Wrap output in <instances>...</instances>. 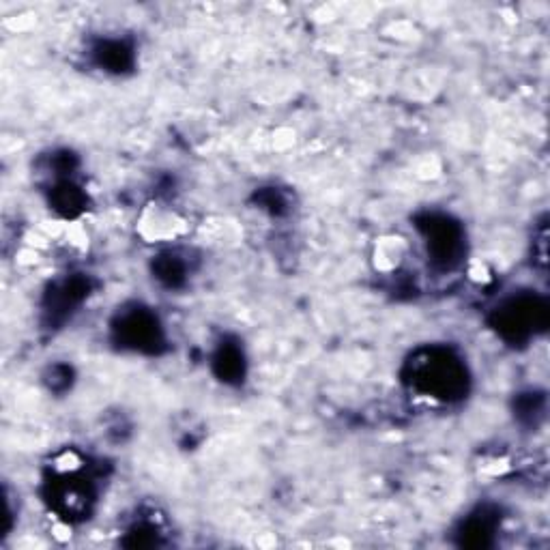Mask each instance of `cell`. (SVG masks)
<instances>
[{
    "label": "cell",
    "mask_w": 550,
    "mask_h": 550,
    "mask_svg": "<svg viewBox=\"0 0 550 550\" xmlns=\"http://www.w3.org/2000/svg\"><path fill=\"white\" fill-rule=\"evenodd\" d=\"M404 381L413 392L439 402L467 396L471 376L467 364L447 346H424L404 364Z\"/></svg>",
    "instance_id": "1"
},
{
    "label": "cell",
    "mask_w": 550,
    "mask_h": 550,
    "mask_svg": "<svg viewBox=\"0 0 550 550\" xmlns=\"http://www.w3.org/2000/svg\"><path fill=\"white\" fill-rule=\"evenodd\" d=\"M46 501L50 510L69 523L89 518L97 501V482L82 456L67 452L50 467L46 477Z\"/></svg>",
    "instance_id": "2"
},
{
    "label": "cell",
    "mask_w": 550,
    "mask_h": 550,
    "mask_svg": "<svg viewBox=\"0 0 550 550\" xmlns=\"http://www.w3.org/2000/svg\"><path fill=\"white\" fill-rule=\"evenodd\" d=\"M110 331L114 344L129 353L159 355L166 346V331L159 316L151 308L140 306V303L119 310Z\"/></svg>",
    "instance_id": "3"
},
{
    "label": "cell",
    "mask_w": 550,
    "mask_h": 550,
    "mask_svg": "<svg viewBox=\"0 0 550 550\" xmlns=\"http://www.w3.org/2000/svg\"><path fill=\"white\" fill-rule=\"evenodd\" d=\"M497 334L510 344H523L548 325L546 301L531 293H520L492 310L490 318Z\"/></svg>",
    "instance_id": "4"
},
{
    "label": "cell",
    "mask_w": 550,
    "mask_h": 550,
    "mask_svg": "<svg viewBox=\"0 0 550 550\" xmlns=\"http://www.w3.org/2000/svg\"><path fill=\"white\" fill-rule=\"evenodd\" d=\"M415 226L424 239L428 258L434 267L450 271L460 265L462 254H465V228L458 220L447 213L432 211L419 217Z\"/></svg>",
    "instance_id": "5"
},
{
    "label": "cell",
    "mask_w": 550,
    "mask_h": 550,
    "mask_svg": "<svg viewBox=\"0 0 550 550\" xmlns=\"http://www.w3.org/2000/svg\"><path fill=\"white\" fill-rule=\"evenodd\" d=\"M89 295L91 282L84 275H67V278L54 282L43 299V312L50 318V325L65 323L71 314L78 312Z\"/></svg>",
    "instance_id": "6"
},
{
    "label": "cell",
    "mask_w": 550,
    "mask_h": 550,
    "mask_svg": "<svg viewBox=\"0 0 550 550\" xmlns=\"http://www.w3.org/2000/svg\"><path fill=\"white\" fill-rule=\"evenodd\" d=\"M211 366L217 379L226 385H241L248 374V359H245L243 346L228 338L217 344Z\"/></svg>",
    "instance_id": "7"
},
{
    "label": "cell",
    "mask_w": 550,
    "mask_h": 550,
    "mask_svg": "<svg viewBox=\"0 0 550 550\" xmlns=\"http://www.w3.org/2000/svg\"><path fill=\"white\" fill-rule=\"evenodd\" d=\"M93 56L97 67L117 76L125 74L136 63L134 46L125 39H101L93 50Z\"/></svg>",
    "instance_id": "8"
},
{
    "label": "cell",
    "mask_w": 550,
    "mask_h": 550,
    "mask_svg": "<svg viewBox=\"0 0 550 550\" xmlns=\"http://www.w3.org/2000/svg\"><path fill=\"white\" fill-rule=\"evenodd\" d=\"M497 527L499 523L495 514L488 512L486 508L477 510L462 520V525L458 529L460 544L469 548H488L495 544Z\"/></svg>",
    "instance_id": "9"
},
{
    "label": "cell",
    "mask_w": 550,
    "mask_h": 550,
    "mask_svg": "<svg viewBox=\"0 0 550 550\" xmlns=\"http://www.w3.org/2000/svg\"><path fill=\"white\" fill-rule=\"evenodd\" d=\"M86 202H89V196L84 194V190L74 179H54L50 190V207H54L56 213H61L63 217H78L80 213H84Z\"/></svg>",
    "instance_id": "10"
},
{
    "label": "cell",
    "mask_w": 550,
    "mask_h": 550,
    "mask_svg": "<svg viewBox=\"0 0 550 550\" xmlns=\"http://www.w3.org/2000/svg\"><path fill=\"white\" fill-rule=\"evenodd\" d=\"M153 278L166 286V288H181L187 282V275H190V265L185 263V258L179 252L166 250L153 260Z\"/></svg>",
    "instance_id": "11"
},
{
    "label": "cell",
    "mask_w": 550,
    "mask_h": 550,
    "mask_svg": "<svg viewBox=\"0 0 550 550\" xmlns=\"http://www.w3.org/2000/svg\"><path fill=\"white\" fill-rule=\"evenodd\" d=\"M142 220H149V222H157V226H147L142 228V235L147 239H155V241H168V239H175L181 235L183 230V222L179 220V217L175 213L170 211H164V209H157V211H151V213H144Z\"/></svg>",
    "instance_id": "12"
},
{
    "label": "cell",
    "mask_w": 550,
    "mask_h": 550,
    "mask_svg": "<svg viewBox=\"0 0 550 550\" xmlns=\"http://www.w3.org/2000/svg\"><path fill=\"white\" fill-rule=\"evenodd\" d=\"M125 546H157L159 544V527L151 520L140 518L138 523H134L127 531V540L123 542Z\"/></svg>",
    "instance_id": "13"
},
{
    "label": "cell",
    "mask_w": 550,
    "mask_h": 550,
    "mask_svg": "<svg viewBox=\"0 0 550 550\" xmlns=\"http://www.w3.org/2000/svg\"><path fill=\"white\" fill-rule=\"evenodd\" d=\"M544 415V396L535 394V392H527L520 394L516 398V417L520 422L527 424H535V419Z\"/></svg>",
    "instance_id": "14"
}]
</instances>
